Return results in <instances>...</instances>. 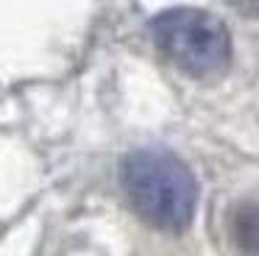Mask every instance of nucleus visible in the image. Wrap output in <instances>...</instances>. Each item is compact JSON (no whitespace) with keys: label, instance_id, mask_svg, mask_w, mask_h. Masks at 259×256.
<instances>
[{"label":"nucleus","instance_id":"1","mask_svg":"<svg viewBox=\"0 0 259 256\" xmlns=\"http://www.w3.org/2000/svg\"><path fill=\"white\" fill-rule=\"evenodd\" d=\"M123 189L137 215L162 231H184L195 215V178L170 153H131L123 164Z\"/></svg>","mask_w":259,"mask_h":256},{"label":"nucleus","instance_id":"2","mask_svg":"<svg viewBox=\"0 0 259 256\" xmlns=\"http://www.w3.org/2000/svg\"><path fill=\"white\" fill-rule=\"evenodd\" d=\"M151 31L159 50L187 75H218L231 61V36L226 25L201 9L164 11L153 20Z\"/></svg>","mask_w":259,"mask_h":256},{"label":"nucleus","instance_id":"3","mask_svg":"<svg viewBox=\"0 0 259 256\" xmlns=\"http://www.w3.org/2000/svg\"><path fill=\"white\" fill-rule=\"evenodd\" d=\"M234 231H237V239H240L242 248L259 250V206H245L237 215Z\"/></svg>","mask_w":259,"mask_h":256},{"label":"nucleus","instance_id":"4","mask_svg":"<svg viewBox=\"0 0 259 256\" xmlns=\"http://www.w3.org/2000/svg\"><path fill=\"white\" fill-rule=\"evenodd\" d=\"M229 6H234L242 14H259V0H226Z\"/></svg>","mask_w":259,"mask_h":256}]
</instances>
